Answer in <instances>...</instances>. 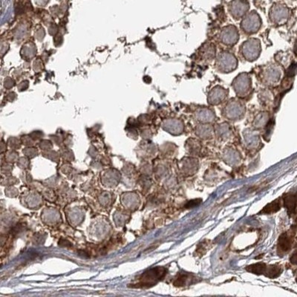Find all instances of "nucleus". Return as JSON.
I'll return each mask as SVG.
<instances>
[{"label":"nucleus","instance_id":"f257e3e1","mask_svg":"<svg viewBox=\"0 0 297 297\" xmlns=\"http://www.w3.org/2000/svg\"><path fill=\"white\" fill-rule=\"evenodd\" d=\"M167 270L163 267H156L148 270L139 277L138 283L135 285L136 288H149L157 284L166 276Z\"/></svg>","mask_w":297,"mask_h":297},{"label":"nucleus","instance_id":"f03ea898","mask_svg":"<svg viewBox=\"0 0 297 297\" xmlns=\"http://www.w3.org/2000/svg\"><path fill=\"white\" fill-rule=\"evenodd\" d=\"M245 112V104L240 99H230L226 102L223 109V116L229 121L241 120Z\"/></svg>","mask_w":297,"mask_h":297},{"label":"nucleus","instance_id":"7ed1b4c3","mask_svg":"<svg viewBox=\"0 0 297 297\" xmlns=\"http://www.w3.org/2000/svg\"><path fill=\"white\" fill-rule=\"evenodd\" d=\"M241 56L248 62L256 61L262 52L261 41L257 38H250L244 41L240 47Z\"/></svg>","mask_w":297,"mask_h":297},{"label":"nucleus","instance_id":"20e7f679","mask_svg":"<svg viewBox=\"0 0 297 297\" xmlns=\"http://www.w3.org/2000/svg\"><path fill=\"white\" fill-rule=\"evenodd\" d=\"M238 61L236 57L229 52H222L219 54L216 62L217 71L223 74L232 73L236 70Z\"/></svg>","mask_w":297,"mask_h":297},{"label":"nucleus","instance_id":"39448f33","mask_svg":"<svg viewBox=\"0 0 297 297\" xmlns=\"http://www.w3.org/2000/svg\"><path fill=\"white\" fill-rule=\"evenodd\" d=\"M262 19L257 12L251 11L244 16L240 25L241 31L247 35L256 34L262 25Z\"/></svg>","mask_w":297,"mask_h":297},{"label":"nucleus","instance_id":"423d86ee","mask_svg":"<svg viewBox=\"0 0 297 297\" xmlns=\"http://www.w3.org/2000/svg\"><path fill=\"white\" fill-rule=\"evenodd\" d=\"M232 86L238 97H246L251 92V76L248 73H241L233 79Z\"/></svg>","mask_w":297,"mask_h":297},{"label":"nucleus","instance_id":"0eeeda50","mask_svg":"<svg viewBox=\"0 0 297 297\" xmlns=\"http://www.w3.org/2000/svg\"><path fill=\"white\" fill-rule=\"evenodd\" d=\"M219 40L222 44L226 46H233L239 40V32L235 25H229L223 27L219 36Z\"/></svg>","mask_w":297,"mask_h":297},{"label":"nucleus","instance_id":"6e6552de","mask_svg":"<svg viewBox=\"0 0 297 297\" xmlns=\"http://www.w3.org/2000/svg\"><path fill=\"white\" fill-rule=\"evenodd\" d=\"M282 75L283 73L280 67L274 64H271L262 71V79L266 85H274L280 82Z\"/></svg>","mask_w":297,"mask_h":297},{"label":"nucleus","instance_id":"1a4fd4ad","mask_svg":"<svg viewBox=\"0 0 297 297\" xmlns=\"http://www.w3.org/2000/svg\"><path fill=\"white\" fill-rule=\"evenodd\" d=\"M289 16L290 11L289 8L283 4H275L270 11V19L276 25H284L289 20Z\"/></svg>","mask_w":297,"mask_h":297},{"label":"nucleus","instance_id":"9d476101","mask_svg":"<svg viewBox=\"0 0 297 297\" xmlns=\"http://www.w3.org/2000/svg\"><path fill=\"white\" fill-rule=\"evenodd\" d=\"M250 8L247 0H232L229 6L231 16L235 19H240L247 14Z\"/></svg>","mask_w":297,"mask_h":297},{"label":"nucleus","instance_id":"9b49d317","mask_svg":"<svg viewBox=\"0 0 297 297\" xmlns=\"http://www.w3.org/2000/svg\"><path fill=\"white\" fill-rule=\"evenodd\" d=\"M228 92V90L221 85L214 87L208 93V103L211 106H218L221 104L227 97Z\"/></svg>","mask_w":297,"mask_h":297},{"label":"nucleus","instance_id":"f8f14e48","mask_svg":"<svg viewBox=\"0 0 297 297\" xmlns=\"http://www.w3.org/2000/svg\"><path fill=\"white\" fill-rule=\"evenodd\" d=\"M295 236V230L284 232L280 235L278 241V246H277L279 254L283 255L290 251L292 245H293Z\"/></svg>","mask_w":297,"mask_h":297},{"label":"nucleus","instance_id":"ddd939ff","mask_svg":"<svg viewBox=\"0 0 297 297\" xmlns=\"http://www.w3.org/2000/svg\"><path fill=\"white\" fill-rule=\"evenodd\" d=\"M195 117L198 121L202 123L212 122L215 120L216 114L212 109L204 107L197 109L195 112Z\"/></svg>","mask_w":297,"mask_h":297},{"label":"nucleus","instance_id":"4468645a","mask_svg":"<svg viewBox=\"0 0 297 297\" xmlns=\"http://www.w3.org/2000/svg\"><path fill=\"white\" fill-rule=\"evenodd\" d=\"M196 277L193 274H188V273H183L179 274L175 279L174 282V286L176 287H183V286L191 285L196 281Z\"/></svg>","mask_w":297,"mask_h":297},{"label":"nucleus","instance_id":"2eb2a0df","mask_svg":"<svg viewBox=\"0 0 297 297\" xmlns=\"http://www.w3.org/2000/svg\"><path fill=\"white\" fill-rule=\"evenodd\" d=\"M164 129L171 133H180L183 130V124L180 120L176 118H169V119L165 120L163 122Z\"/></svg>","mask_w":297,"mask_h":297},{"label":"nucleus","instance_id":"dca6fc26","mask_svg":"<svg viewBox=\"0 0 297 297\" xmlns=\"http://www.w3.org/2000/svg\"><path fill=\"white\" fill-rule=\"evenodd\" d=\"M284 206L289 215L296 214L297 196L295 194H287L284 197Z\"/></svg>","mask_w":297,"mask_h":297},{"label":"nucleus","instance_id":"f3484780","mask_svg":"<svg viewBox=\"0 0 297 297\" xmlns=\"http://www.w3.org/2000/svg\"><path fill=\"white\" fill-rule=\"evenodd\" d=\"M281 208V199H277L275 201H274V202H271V203L267 205L263 208V210L259 212V214H268V215H271V214H274L275 213L278 212L279 211H280Z\"/></svg>","mask_w":297,"mask_h":297},{"label":"nucleus","instance_id":"a211bd4d","mask_svg":"<svg viewBox=\"0 0 297 297\" xmlns=\"http://www.w3.org/2000/svg\"><path fill=\"white\" fill-rule=\"evenodd\" d=\"M267 269H268V265L265 263L253 264V265H249L246 268V271L252 273V274H256V275H261V274L265 275Z\"/></svg>","mask_w":297,"mask_h":297},{"label":"nucleus","instance_id":"6ab92c4d","mask_svg":"<svg viewBox=\"0 0 297 297\" xmlns=\"http://www.w3.org/2000/svg\"><path fill=\"white\" fill-rule=\"evenodd\" d=\"M282 272H283V268L281 266H279V265H268V269H267L265 276L271 279L277 278L282 274Z\"/></svg>","mask_w":297,"mask_h":297},{"label":"nucleus","instance_id":"aec40b11","mask_svg":"<svg viewBox=\"0 0 297 297\" xmlns=\"http://www.w3.org/2000/svg\"><path fill=\"white\" fill-rule=\"evenodd\" d=\"M269 121V114L267 112H260L255 118L254 124L256 126H265Z\"/></svg>","mask_w":297,"mask_h":297},{"label":"nucleus","instance_id":"412c9836","mask_svg":"<svg viewBox=\"0 0 297 297\" xmlns=\"http://www.w3.org/2000/svg\"><path fill=\"white\" fill-rule=\"evenodd\" d=\"M202 202V200L201 199H194V200H191L190 201V202H187V205H185V208H187V209L193 208H195V207L199 206Z\"/></svg>","mask_w":297,"mask_h":297},{"label":"nucleus","instance_id":"4be33fe9","mask_svg":"<svg viewBox=\"0 0 297 297\" xmlns=\"http://www.w3.org/2000/svg\"><path fill=\"white\" fill-rule=\"evenodd\" d=\"M293 259H291V261H292L294 264H296V254H295V253L293 255Z\"/></svg>","mask_w":297,"mask_h":297}]
</instances>
